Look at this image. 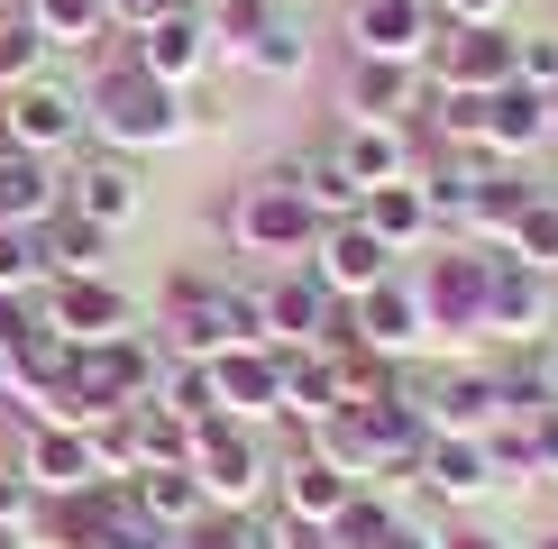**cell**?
Listing matches in <instances>:
<instances>
[{
	"instance_id": "cell-1",
	"label": "cell",
	"mask_w": 558,
	"mask_h": 549,
	"mask_svg": "<svg viewBox=\"0 0 558 549\" xmlns=\"http://www.w3.org/2000/svg\"><path fill=\"white\" fill-rule=\"evenodd\" d=\"M156 339L174 357H229V349H266L257 339V303H247V274L220 266H174L166 274V303H156Z\"/></svg>"
},
{
	"instance_id": "cell-2",
	"label": "cell",
	"mask_w": 558,
	"mask_h": 549,
	"mask_svg": "<svg viewBox=\"0 0 558 549\" xmlns=\"http://www.w3.org/2000/svg\"><path fill=\"white\" fill-rule=\"evenodd\" d=\"M83 110H92V137L120 156H147V147H174L183 129H193V110H183L174 83H156L147 64H101V74L83 83Z\"/></svg>"
},
{
	"instance_id": "cell-3",
	"label": "cell",
	"mask_w": 558,
	"mask_h": 549,
	"mask_svg": "<svg viewBox=\"0 0 558 549\" xmlns=\"http://www.w3.org/2000/svg\"><path fill=\"white\" fill-rule=\"evenodd\" d=\"M320 229H330V220L284 183V166L247 174L239 202H229V247H239V257H266V266H302L320 247Z\"/></svg>"
},
{
	"instance_id": "cell-4",
	"label": "cell",
	"mask_w": 558,
	"mask_h": 549,
	"mask_svg": "<svg viewBox=\"0 0 558 549\" xmlns=\"http://www.w3.org/2000/svg\"><path fill=\"white\" fill-rule=\"evenodd\" d=\"M83 137H92L83 83L46 74V83H19V91H0V147H10V156H37V166H56V156H74Z\"/></svg>"
},
{
	"instance_id": "cell-5",
	"label": "cell",
	"mask_w": 558,
	"mask_h": 549,
	"mask_svg": "<svg viewBox=\"0 0 558 549\" xmlns=\"http://www.w3.org/2000/svg\"><path fill=\"white\" fill-rule=\"evenodd\" d=\"M193 476L211 495V513H257L275 486V449L247 422H211V430H193Z\"/></svg>"
},
{
	"instance_id": "cell-6",
	"label": "cell",
	"mask_w": 558,
	"mask_h": 549,
	"mask_svg": "<svg viewBox=\"0 0 558 549\" xmlns=\"http://www.w3.org/2000/svg\"><path fill=\"white\" fill-rule=\"evenodd\" d=\"M37 312H46V330L74 339V349H101V339L137 330V320H129V293L110 284V274H46V284H37Z\"/></svg>"
},
{
	"instance_id": "cell-7",
	"label": "cell",
	"mask_w": 558,
	"mask_h": 549,
	"mask_svg": "<svg viewBox=\"0 0 558 549\" xmlns=\"http://www.w3.org/2000/svg\"><path fill=\"white\" fill-rule=\"evenodd\" d=\"M485 330L513 339V349L549 339V330H558V284H549L541 266H513V257L495 247V257H485Z\"/></svg>"
},
{
	"instance_id": "cell-8",
	"label": "cell",
	"mask_w": 558,
	"mask_h": 549,
	"mask_svg": "<svg viewBox=\"0 0 558 549\" xmlns=\"http://www.w3.org/2000/svg\"><path fill=\"white\" fill-rule=\"evenodd\" d=\"M430 101V74L422 64H385V56H348L339 74V120H385V129H412V110Z\"/></svg>"
},
{
	"instance_id": "cell-9",
	"label": "cell",
	"mask_w": 558,
	"mask_h": 549,
	"mask_svg": "<svg viewBox=\"0 0 558 549\" xmlns=\"http://www.w3.org/2000/svg\"><path fill=\"white\" fill-rule=\"evenodd\" d=\"M439 10L430 0H357L348 10V56H385V64H430Z\"/></svg>"
},
{
	"instance_id": "cell-10",
	"label": "cell",
	"mask_w": 558,
	"mask_h": 549,
	"mask_svg": "<svg viewBox=\"0 0 558 549\" xmlns=\"http://www.w3.org/2000/svg\"><path fill=\"white\" fill-rule=\"evenodd\" d=\"M19 476H28L46 503H56V495H83V486H110L83 422H28V440H19Z\"/></svg>"
},
{
	"instance_id": "cell-11",
	"label": "cell",
	"mask_w": 558,
	"mask_h": 549,
	"mask_svg": "<svg viewBox=\"0 0 558 549\" xmlns=\"http://www.w3.org/2000/svg\"><path fill=\"white\" fill-rule=\"evenodd\" d=\"M302 266H312L320 284L339 293V303H357V293H376L385 274H403V257H393V247H385L366 220H330V229H320V247H312Z\"/></svg>"
},
{
	"instance_id": "cell-12",
	"label": "cell",
	"mask_w": 558,
	"mask_h": 549,
	"mask_svg": "<svg viewBox=\"0 0 558 549\" xmlns=\"http://www.w3.org/2000/svg\"><path fill=\"white\" fill-rule=\"evenodd\" d=\"M137 202H147V174H137V156L101 147V156H74V174H64V211H83L92 229H129Z\"/></svg>"
},
{
	"instance_id": "cell-13",
	"label": "cell",
	"mask_w": 558,
	"mask_h": 549,
	"mask_svg": "<svg viewBox=\"0 0 558 549\" xmlns=\"http://www.w3.org/2000/svg\"><path fill=\"white\" fill-rule=\"evenodd\" d=\"M422 74L430 91H504L513 83V28H439Z\"/></svg>"
},
{
	"instance_id": "cell-14",
	"label": "cell",
	"mask_w": 558,
	"mask_h": 549,
	"mask_svg": "<svg viewBox=\"0 0 558 549\" xmlns=\"http://www.w3.org/2000/svg\"><path fill=\"white\" fill-rule=\"evenodd\" d=\"M348 495H357V476L330 467L320 449L275 457V513H284V522H320V532H330V522L348 513Z\"/></svg>"
},
{
	"instance_id": "cell-15",
	"label": "cell",
	"mask_w": 558,
	"mask_h": 549,
	"mask_svg": "<svg viewBox=\"0 0 558 549\" xmlns=\"http://www.w3.org/2000/svg\"><path fill=\"white\" fill-rule=\"evenodd\" d=\"M129 56L147 64L156 83H174V91H183L202 64L220 56V37H211V19H202V10H166L156 28H137V37H129Z\"/></svg>"
},
{
	"instance_id": "cell-16",
	"label": "cell",
	"mask_w": 558,
	"mask_h": 549,
	"mask_svg": "<svg viewBox=\"0 0 558 549\" xmlns=\"http://www.w3.org/2000/svg\"><path fill=\"white\" fill-rule=\"evenodd\" d=\"M330 156L357 174V193H376V183H403L412 166H422L412 129H385V120H339V129H330Z\"/></svg>"
},
{
	"instance_id": "cell-17",
	"label": "cell",
	"mask_w": 558,
	"mask_h": 549,
	"mask_svg": "<svg viewBox=\"0 0 558 549\" xmlns=\"http://www.w3.org/2000/svg\"><path fill=\"white\" fill-rule=\"evenodd\" d=\"M211 385L229 422H266V412H284V349H229L211 357Z\"/></svg>"
},
{
	"instance_id": "cell-18",
	"label": "cell",
	"mask_w": 558,
	"mask_h": 549,
	"mask_svg": "<svg viewBox=\"0 0 558 549\" xmlns=\"http://www.w3.org/2000/svg\"><path fill=\"white\" fill-rule=\"evenodd\" d=\"M357 339L376 357H403L412 339H430V312H422V284L412 274H385L376 293H357Z\"/></svg>"
},
{
	"instance_id": "cell-19",
	"label": "cell",
	"mask_w": 558,
	"mask_h": 549,
	"mask_svg": "<svg viewBox=\"0 0 558 549\" xmlns=\"http://www.w3.org/2000/svg\"><path fill=\"white\" fill-rule=\"evenodd\" d=\"M549 91H531V83H504V91H485V147L504 156V166H522L531 147H549Z\"/></svg>"
},
{
	"instance_id": "cell-20",
	"label": "cell",
	"mask_w": 558,
	"mask_h": 549,
	"mask_svg": "<svg viewBox=\"0 0 558 549\" xmlns=\"http://www.w3.org/2000/svg\"><path fill=\"white\" fill-rule=\"evenodd\" d=\"M129 503H137V513H147L166 540L211 522V495H202V476H193V467H137V476H129Z\"/></svg>"
},
{
	"instance_id": "cell-21",
	"label": "cell",
	"mask_w": 558,
	"mask_h": 549,
	"mask_svg": "<svg viewBox=\"0 0 558 549\" xmlns=\"http://www.w3.org/2000/svg\"><path fill=\"white\" fill-rule=\"evenodd\" d=\"M28 239H37L46 274H110V229H92L83 211H64V202L28 229Z\"/></svg>"
},
{
	"instance_id": "cell-22",
	"label": "cell",
	"mask_w": 558,
	"mask_h": 549,
	"mask_svg": "<svg viewBox=\"0 0 558 549\" xmlns=\"http://www.w3.org/2000/svg\"><path fill=\"white\" fill-rule=\"evenodd\" d=\"M422 486L439 503H476V495H495V457H485V440H422Z\"/></svg>"
},
{
	"instance_id": "cell-23",
	"label": "cell",
	"mask_w": 558,
	"mask_h": 549,
	"mask_svg": "<svg viewBox=\"0 0 558 549\" xmlns=\"http://www.w3.org/2000/svg\"><path fill=\"white\" fill-rule=\"evenodd\" d=\"M239 64H247V74H275V83L312 74V19H302L293 0H275V19H266V28L239 46Z\"/></svg>"
},
{
	"instance_id": "cell-24",
	"label": "cell",
	"mask_w": 558,
	"mask_h": 549,
	"mask_svg": "<svg viewBox=\"0 0 558 549\" xmlns=\"http://www.w3.org/2000/svg\"><path fill=\"white\" fill-rule=\"evenodd\" d=\"M357 220L376 229V239L393 247V257H403V247H422V239H430V202H422V183H412V174H403V183H376V193L357 202Z\"/></svg>"
},
{
	"instance_id": "cell-25",
	"label": "cell",
	"mask_w": 558,
	"mask_h": 549,
	"mask_svg": "<svg viewBox=\"0 0 558 549\" xmlns=\"http://www.w3.org/2000/svg\"><path fill=\"white\" fill-rule=\"evenodd\" d=\"M56 202H64L56 166H37V156H10V147H0V229H37Z\"/></svg>"
},
{
	"instance_id": "cell-26",
	"label": "cell",
	"mask_w": 558,
	"mask_h": 549,
	"mask_svg": "<svg viewBox=\"0 0 558 549\" xmlns=\"http://www.w3.org/2000/svg\"><path fill=\"white\" fill-rule=\"evenodd\" d=\"M284 183H293L302 202H312L320 220H357V202H366V193H357V174H348L339 156H330V137H320L312 156H293V166H284Z\"/></svg>"
},
{
	"instance_id": "cell-27",
	"label": "cell",
	"mask_w": 558,
	"mask_h": 549,
	"mask_svg": "<svg viewBox=\"0 0 558 549\" xmlns=\"http://www.w3.org/2000/svg\"><path fill=\"white\" fill-rule=\"evenodd\" d=\"M46 74H56V46L37 37V19H28V10H10V19H0V91L46 83Z\"/></svg>"
},
{
	"instance_id": "cell-28",
	"label": "cell",
	"mask_w": 558,
	"mask_h": 549,
	"mask_svg": "<svg viewBox=\"0 0 558 549\" xmlns=\"http://www.w3.org/2000/svg\"><path fill=\"white\" fill-rule=\"evenodd\" d=\"M28 19H37V37L56 46H92V37H110V0H28Z\"/></svg>"
},
{
	"instance_id": "cell-29",
	"label": "cell",
	"mask_w": 558,
	"mask_h": 549,
	"mask_svg": "<svg viewBox=\"0 0 558 549\" xmlns=\"http://www.w3.org/2000/svg\"><path fill=\"white\" fill-rule=\"evenodd\" d=\"M504 257H513V266H541V274H558V193H541V202H531V211L513 220Z\"/></svg>"
},
{
	"instance_id": "cell-30",
	"label": "cell",
	"mask_w": 558,
	"mask_h": 549,
	"mask_svg": "<svg viewBox=\"0 0 558 549\" xmlns=\"http://www.w3.org/2000/svg\"><path fill=\"white\" fill-rule=\"evenodd\" d=\"M92 549H166V532L129 503V486H101V532H92Z\"/></svg>"
},
{
	"instance_id": "cell-31",
	"label": "cell",
	"mask_w": 558,
	"mask_h": 549,
	"mask_svg": "<svg viewBox=\"0 0 558 549\" xmlns=\"http://www.w3.org/2000/svg\"><path fill=\"white\" fill-rule=\"evenodd\" d=\"M385 532H393V503H385L376 486H357V495H348V513L330 522V540H339V549H376Z\"/></svg>"
},
{
	"instance_id": "cell-32",
	"label": "cell",
	"mask_w": 558,
	"mask_h": 549,
	"mask_svg": "<svg viewBox=\"0 0 558 549\" xmlns=\"http://www.w3.org/2000/svg\"><path fill=\"white\" fill-rule=\"evenodd\" d=\"M485 457H495V486H531L541 457H531V422H495L485 430Z\"/></svg>"
},
{
	"instance_id": "cell-33",
	"label": "cell",
	"mask_w": 558,
	"mask_h": 549,
	"mask_svg": "<svg viewBox=\"0 0 558 549\" xmlns=\"http://www.w3.org/2000/svg\"><path fill=\"white\" fill-rule=\"evenodd\" d=\"M513 83L558 101V28H513Z\"/></svg>"
},
{
	"instance_id": "cell-34",
	"label": "cell",
	"mask_w": 558,
	"mask_h": 549,
	"mask_svg": "<svg viewBox=\"0 0 558 549\" xmlns=\"http://www.w3.org/2000/svg\"><path fill=\"white\" fill-rule=\"evenodd\" d=\"M46 284V257L28 229H0V293H37Z\"/></svg>"
},
{
	"instance_id": "cell-35",
	"label": "cell",
	"mask_w": 558,
	"mask_h": 549,
	"mask_svg": "<svg viewBox=\"0 0 558 549\" xmlns=\"http://www.w3.org/2000/svg\"><path fill=\"white\" fill-rule=\"evenodd\" d=\"M37 513H46V495H37L19 467H0V532H10V540H28V532H37Z\"/></svg>"
},
{
	"instance_id": "cell-36",
	"label": "cell",
	"mask_w": 558,
	"mask_h": 549,
	"mask_svg": "<svg viewBox=\"0 0 558 549\" xmlns=\"http://www.w3.org/2000/svg\"><path fill=\"white\" fill-rule=\"evenodd\" d=\"M439 28H504V0H430Z\"/></svg>"
},
{
	"instance_id": "cell-37",
	"label": "cell",
	"mask_w": 558,
	"mask_h": 549,
	"mask_svg": "<svg viewBox=\"0 0 558 549\" xmlns=\"http://www.w3.org/2000/svg\"><path fill=\"white\" fill-rule=\"evenodd\" d=\"M531 457H541V476L558 486V403H541V412H531Z\"/></svg>"
},
{
	"instance_id": "cell-38",
	"label": "cell",
	"mask_w": 558,
	"mask_h": 549,
	"mask_svg": "<svg viewBox=\"0 0 558 549\" xmlns=\"http://www.w3.org/2000/svg\"><path fill=\"white\" fill-rule=\"evenodd\" d=\"M166 10H174V0H110V28H129V37H137V28H156Z\"/></svg>"
},
{
	"instance_id": "cell-39",
	"label": "cell",
	"mask_w": 558,
	"mask_h": 549,
	"mask_svg": "<svg viewBox=\"0 0 558 549\" xmlns=\"http://www.w3.org/2000/svg\"><path fill=\"white\" fill-rule=\"evenodd\" d=\"M376 549H439V532H430V522H403V513H393V532H385Z\"/></svg>"
},
{
	"instance_id": "cell-40",
	"label": "cell",
	"mask_w": 558,
	"mask_h": 549,
	"mask_svg": "<svg viewBox=\"0 0 558 549\" xmlns=\"http://www.w3.org/2000/svg\"><path fill=\"white\" fill-rule=\"evenodd\" d=\"M531 366H541V385H549V403H558V330L531 339Z\"/></svg>"
},
{
	"instance_id": "cell-41",
	"label": "cell",
	"mask_w": 558,
	"mask_h": 549,
	"mask_svg": "<svg viewBox=\"0 0 558 549\" xmlns=\"http://www.w3.org/2000/svg\"><path fill=\"white\" fill-rule=\"evenodd\" d=\"M174 10H202V19H211V10H220V0H174Z\"/></svg>"
},
{
	"instance_id": "cell-42",
	"label": "cell",
	"mask_w": 558,
	"mask_h": 549,
	"mask_svg": "<svg viewBox=\"0 0 558 549\" xmlns=\"http://www.w3.org/2000/svg\"><path fill=\"white\" fill-rule=\"evenodd\" d=\"M531 549H558V522H549V532H541V540H531Z\"/></svg>"
},
{
	"instance_id": "cell-43",
	"label": "cell",
	"mask_w": 558,
	"mask_h": 549,
	"mask_svg": "<svg viewBox=\"0 0 558 549\" xmlns=\"http://www.w3.org/2000/svg\"><path fill=\"white\" fill-rule=\"evenodd\" d=\"M549 147H558V110H549Z\"/></svg>"
},
{
	"instance_id": "cell-44",
	"label": "cell",
	"mask_w": 558,
	"mask_h": 549,
	"mask_svg": "<svg viewBox=\"0 0 558 549\" xmlns=\"http://www.w3.org/2000/svg\"><path fill=\"white\" fill-rule=\"evenodd\" d=\"M0 403H10V385H0Z\"/></svg>"
}]
</instances>
